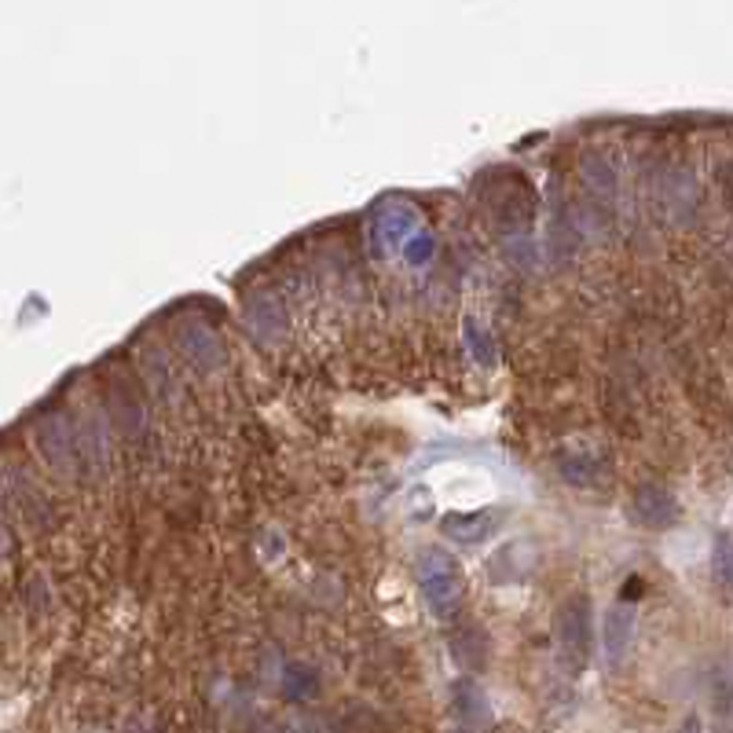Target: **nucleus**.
Masks as SVG:
<instances>
[{
    "label": "nucleus",
    "instance_id": "39448f33",
    "mask_svg": "<svg viewBox=\"0 0 733 733\" xmlns=\"http://www.w3.org/2000/svg\"><path fill=\"white\" fill-rule=\"evenodd\" d=\"M495 524H499V513H495V510L451 513V518H444V532H448L456 543L477 546V543L488 540V535H495Z\"/></svg>",
    "mask_w": 733,
    "mask_h": 733
},
{
    "label": "nucleus",
    "instance_id": "ddd939ff",
    "mask_svg": "<svg viewBox=\"0 0 733 733\" xmlns=\"http://www.w3.org/2000/svg\"><path fill=\"white\" fill-rule=\"evenodd\" d=\"M683 733H700V722H697V719H689L686 726H683Z\"/></svg>",
    "mask_w": 733,
    "mask_h": 733
},
{
    "label": "nucleus",
    "instance_id": "9d476101",
    "mask_svg": "<svg viewBox=\"0 0 733 733\" xmlns=\"http://www.w3.org/2000/svg\"><path fill=\"white\" fill-rule=\"evenodd\" d=\"M466 342H470V348L477 353V359L481 364H492V353H495V345H492V338H488V330H484L477 319H470L466 323Z\"/></svg>",
    "mask_w": 733,
    "mask_h": 733
},
{
    "label": "nucleus",
    "instance_id": "20e7f679",
    "mask_svg": "<svg viewBox=\"0 0 733 733\" xmlns=\"http://www.w3.org/2000/svg\"><path fill=\"white\" fill-rule=\"evenodd\" d=\"M177 338H180V348H184V353H188L199 367H221V364H224V345H221V338H216L205 323H194V319H188V323H180V327H177Z\"/></svg>",
    "mask_w": 733,
    "mask_h": 733
},
{
    "label": "nucleus",
    "instance_id": "f03ea898",
    "mask_svg": "<svg viewBox=\"0 0 733 733\" xmlns=\"http://www.w3.org/2000/svg\"><path fill=\"white\" fill-rule=\"evenodd\" d=\"M554 635L561 653L569 657L572 664H583L587 653H591V598L587 594L565 598L554 619Z\"/></svg>",
    "mask_w": 733,
    "mask_h": 733
},
{
    "label": "nucleus",
    "instance_id": "6e6552de",
    "mask_svg": "<svg viewBox=\"0 0 733 733\" xmlns=\"http://www.w3.org/2000/svg\"><path fill=\"white\" fill-rule=\"evenodd\" d=\"M246 316H250V323L261 338H279L286 327V312L275 294H257L253 302L246 305Z\"/></svg>",
    "mask_w": 733,
    "mask_h": 733
},
{
    "label": "nucleus",
    "instance_id": "7ed1b4c3",
    "mask_svg": "<svg viewBox=\"0 0 733 733\" xmlns=\"http://www.w3.org/2000/svg\"><path fill=\"white\" fill-rule=\"evenodd\" d=\"M415 224H418V213L411 210V205H400V202L378 205L375 221H370V253L375 257L397 253L407 235H415Z\"/></svg>",
    "mask_w": 733,
    "mask_h": 733
},
{
    "label": "nucleus",
    "instance_id": "f8f14e48",
    "mask_svg": "<svg viewBox=\"0 0 733 733\" xmlns=\"http://www.w3.org/2000/svg\"><path fill=\"white\" fill-rule=\"evenodd\" d=\"M429 253H433V239H429V235H418V239H411V246H407L411 261L422 264V261H429Z\"/></svg>",
    "mask_w": 733,
    "mask_h": 733
},
{
    "label": "nucleus",
    "instance_id": "423d86ee",
    "mask_svg": "<svg viewBox=\"0 0 733 733\" xmlns=\"http://www.w3.org/2000/svg\"><path fill=\"white\" fill-rule=\"evenodd\" d=\"M635 510H638V518L646 524H653V529H671V524L678 521V503L671 499V492H664V488H642L635 499Z\"/></svg>",
    "mask_w": 733,
    "mask_h": 733
},
{
    "label": "nucleus",
    "instance_id": "f257e3e1",
    "mask_svg": "<svg viewBox=\"0 0 733 733\" xmlns=\"http://www.w3.org/2000/svg\"><path fill=\"white\" fill-rule=\"evenodd\" d=\"M415 576H418L422 598L429 602L433 613H437V616L456 613L459 602H462V572H459V565L451 561L448 554L426 551L418 557Z\"/></svg>",
    "mask_w": 733,
    "mask_h": 733
},
{
    "label": "nucleus",
    "instance_id": "4468645a",
    "mask_svg": "<svg viewBox=\"0 0 733 733\" xmlns=\"http://www.w3.org/2000/svg\"><path fill=\"white\" fill-rule=\"evenodd\" d=\"M456 733H466V730H456Z\"/></svg>",
    "mask_w": 733,
    "mask_h": 733
},
{
    "label": "nucleus",
    "instance_id": "0eeeda50",
    "mask_svg": "<svg viewBox=\"0 0 733 733\" xmlns=\"http://www.w3.org/2000/svg\"><path fill=\"white\" fill-rule=\"evenodd\" d=\"M631 631H635V616L627 605H616L613 613L605 616V657L608 664H619L627 657V646H631Z\"/></svg>",
    "mask_w": 733,
    "mask_h": 733
},
{
    "label": "nucleus",
    "instance_id": "1a4fd4ad",
    "mask_svg": "<svg viewBox=\"0 0 733 733\" xmlns=\"http://www.w3.org/2000/svg\"><path fill=\"white\" fill-rule=\"evenodd\" d=\"M456 708H459L462 722H466V726H473V730L488 726V722H492L488 700H484L481 686L473 683V678H459V683H456Z\"/></svg>",
    "mask_w": 733,
    "mask_h": 733
},
{
    "label": "nucleus",
    "instance_id": "9b49d317",
    "mask_svg": "<svg viewBox=\"0 0 733 733\" xmlns=\"http://www.w3.org/2000/svg\"><path fill=\"white\" fill-rule=\"evenodd\" d=\"M716 576L722 587H730V535H719L716 543Z\"/></svg>",
    "mask_w": 733,
    "mask_h": 733
}]
</instances>
